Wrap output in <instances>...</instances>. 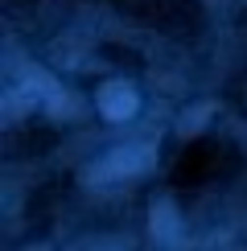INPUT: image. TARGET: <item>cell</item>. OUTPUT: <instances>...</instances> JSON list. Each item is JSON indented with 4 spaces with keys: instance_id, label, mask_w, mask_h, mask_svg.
Wrapping results in <instances>:
<instances>
[{
    "instance_id": "cell-1",
    "label": "cell",
    "mask_w": 247,
    "mask_h": 251,
    "mask_svg": "<svg viewBox=\"0 0 247 251\" xmlns=\"http://www.w3.org/2000/svg\"><path fill=\"white\" fill-rule=\"evenodd\" d=\"M152 161V149H120V152H111L107 161L99 165V181H107V177H128V173H140L144 165Z\"/></svg>"
},
{
    "instance_id": "cell-2",
    "label": "cell",
    "mask_w": 247,
    "mask_h": 251,
    "mask_svg": "<svg viewBox=\"0 0 247 251\" xmlns=\"http://www.w3.org/2000/svg\"><path fill=\"white\" fill-rule=\"evenodd\" d=\"M99 111L107 120H128L132 111H136V91H132L128 82H107V87L99 91Z\"/></svg>"
}]
</instances>
